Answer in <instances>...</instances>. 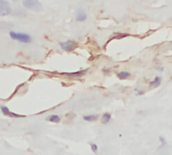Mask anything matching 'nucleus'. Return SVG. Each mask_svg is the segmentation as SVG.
<instances>
[{
    "label": "nucleus",
    "instance_id": "1",
    "mask_svg": "<svg viewBox=\"0 0 172 155\" xmlns=\"http://www.w3.org/2000/svg\"><path fill=\"white\" fill-rule=\"evenodd\" d=\"M22 4L23 6L33 12H40L42 11V4L38 0H22Z\"/></svg>",
    "mask_w": 172,
    "mask_h": 155
},
{
    "label": "nucleus",
    "instance_id": "2",
    "mask_svg": "<svg viewBox=\"0 0 172 155\" xmlns=\"http://www.w3.org/2000/svg\"><path fill=\"white\" fill-rule=\"evenodd\" d=\"M9 35L13 40H17L20 41V43H29L32 41V38L29 34L24 33V32H16V31H10L9 32Z\"/></svg>",
    "mask_w": 172,
    "mask_h": 155
},
{
    "label": "nucleus",
    "instance_id": "3",
    "mask_svg": "<svg viewBox=\"0 0 172 155\" xmlns=\"http://www.w3.org/2000/svg\"><path fill=\"white\" fill-rule=\"evenodd\" d=\"M11 13V5L6 0H0V17L7 16Z\"/></svg>",
    "mask_w": 172,
    "mask_h": 155
},
{
    "label": "nucleus",
    "instance_id": "4",
    "mask_svg": "<svg viewBox=\"0 0 172 155\" xmlns=\"http://www.w3.org/2000/svg\"><path fill=\"white\" fill-rule=\"evenodd\" d=\"M59 46H60V49L62 50H65V52H71L77 49L78 44H77V43H75V41H72V40H65V41L60 43Z\"/></svg>",
    "mask_w": 172,
    "mask_h": 155
},
{
    "label": "nucleus",
    "instance_id": "5",
    "mask_svg": "<svg viewBox=\"0 0 172 155\" xmlns=\"http://www.w3.org/2000/svg\"><path fill=\"white\" fill-rule=\"evenodd\" d=\"M88 73V70H83V71H75V73H62L63 76L68 77L71 79H81L84 76H86Z\"/></svg>",
    "mask_w": 172,
    "mask_h": 155
},
{
    "label": "nucleus",
    "instance_id": "6",
    "mask_svg": "<svg viewBox=\"0 0 172 155\" xmlns=\"http://www.w3.org/2000/svg\"><path fill=\"white\" fill-rule=\"evenodd\" d=\"M75 19H77V21H78V22L86 21V20H87V13H86V11H84V10L78 11L77 15H75Z\"/></svg>",
    "mask_w": 172,
    "mask_h": 155
},
{
    "label": "nucleus",
    "instance_id": "7",
    "mask_svg": "<svg viewBox=\"0 0 172 155\" xmlns=\"http://www.w3.org/2000/svg\"><path fill=\"white\" fill-rule=\"evenodd\" d=\"M117 77H118V79H120V80L129 79V78L131 77V73L128 71H120V73H118Z\"/></svg>",
    "mask_w": 172,
    "mask_h": 155
},
{
    "label": "nucleus",
    "instance_id": "8",
    "mask_svg": "<svg viewBox=\"0 0 172 155\" xmlns=\"http://www.w3.org/2000/svg\"><path fill=\"white\" fill-rule=\"evenodd\" d=\"M161 82H162L161 77H155V78H154L153 81L150 82V87H151V88H156V87H158V86H160V84H161Z\"/></svg>",
    "mask_w": 172,
    "mask_h": 155
},
{
    "label": "nucleus",
    "instance_id": "9",
    "mask_svg": "<svg viewBox=\"0 0 172 155\" xmlns=\"http://www.w3.org/2000/svg\"><path fill=\"white\" fill-rule=\"evenodd\" d=\"M62 120L60 116L59 115H49L46 117V121H49V122H53V123H59Z\"/></svg>",
    "mask_w": 172,
    "mask_h": 155
},
{
    "label": "nucleus",
    "instance_id": "10",
    "mask_svg": "<svg viewBox=\"0 0 172 155\" xmlns=\"http://www.w3.org/2000/svg\"><path fill=\"white\" fill-rule=\"evenodd\" d=\"M111 114L110 113H104V114L102 115V118H101V122L103 124H108L109 122L111 121Z\"/></svg>",
    "mask_w": 172,
    "mask_h": 155
},
{
    "label": "nucleus",
    "instance_id": "11",
    "mask_svg": "<svg viewBox=\"0 0 172 155\" xmlns=\"http://www.w3.org/2000/svg\"><path fill=\"white\" fill-rule=\"evenodd\" d=\"M98 115H95V114H92V115H86V116H84L83 119L84 121H87V122H94V121H96L97 119H98Z\"/></svg>",
    "mask_w": 172,
    "mask_h": 155
},
{
    "label": "nucleus",
    "instance_id": "12",
    "mask_svg": "<svg viewBox=\"0 0 172 155\" xmlns=\"http://www.w3.org/2000/svg\"><path fill=\"white\" fill-rule=\"evenodd\" d=\"M0 110H1V112H2V114L4 115V116H9V114H10V110H9L8 107H6L4 105H1L0 106Z\"/></svg>",
    "mask_w": 172,
    "mask_h": 155
},
{
    "label": "nucleus",
    "instance_id": "13",
    "mask_svg": "<svg viewBox=\"0 0 172 155\" xmlns=\"http://www.w3.org/2000/svg\"><path fill=\"white\" fill-rule=\"evenodd\" d=\"M91 150H92L94 153H97L98 152V146L95 143H91Z\"/></svg>",
    "mask_w": 172,
    "mask_h": 155
},
{
    "label": "nucleus",
    "instance_id": "14",
    "mask_svg": "<svg viewBox=\"0 0 172 155\" xmlns=\"http://www.w3.org/2000/svg\"><path fill=\"white\" fill-rule=\"evenodd\" d=\"M159 141L161 142V145H162V146L166 144V139L164 138V137L160 136V137H159Z\"/></svg>",
    "mask_w": 172,
    "mask_h": 155
},
{
    "label": "nucleus",
    "instance_id": "15",
    "mask_svg": "<svg viewBox=\"0 0 172 155\" xmlns=\"http://www.w3.org/2000/svg\"><path fill=\"white\" fill-rule=\"evenodd\" d=\"M156 71H163V67H158V68H156Z\"/></svg>",
    "mask_w": 172,
    "mask_h": 155
},
{
    "label": "nucleus",
    "instance_id": "16",
    "mask_svg": "<svg viewBox=\"0 0 172 155\" xmlns=\"http://www.w3.org/2000/svg\"><path fill=\"white\" fill-rule=\"evenodd\" d=\"M144 94V91H139L137 95H143Z\"/></svg>",
    "mask_w": 172,
    "mask_h": 155
}]
</instances>
